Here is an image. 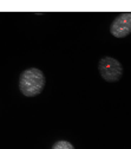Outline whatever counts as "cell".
Masks as SVG:
<instances>
[{"label":"cell","instance_id":"7a4b0ae2","mask_svg":"<svg viewBox=\"0 0 131 149\" xmlns=\"http://www.w3.org/2000/svg\"><path fill=\"white\" fill-rule=\"evenodd\" d=\"M98 70L104 81L115 83L123 76V65L114 57H103L98 63Z\"/></svg>","mask_w":131,"mask_h":149},{"label":"cell","instance_id":"3957f363","mask_svg":"<svg viewBox=\"0 0 131 149\" xmlns=\"http://www.w3.org/2000/svg\"><path fill=\"white\" fill-rule=\"evenodd\" d=\"M110 33L116 38H124L131 33V12L121 13L110 25Z\"/></svg>","mask_w":131,"mask_h":149},{"label":"cell","instance_id":"277c9868","mask_svg":"<svg viewBox=\"0 0 131 149\" xmlns=\"http://www.w3.org/2000/svg\"><path fill=\"white\" fill-rule=\"evenodd\" d=\"M52 149H74V147L69 141L62 140V141H57V142H55L53 144Z\"/></svg>","mask_w":131,"mask_h":149},{"label":"cell","instance_id":"6da1fadb","mask_svg":"<svg viewBox=\"0 0 131 149\" xmlns=\"http://www.w3.org/2000/svg\"><path fill=\"white\" fill-rule=\"evenodd\" d=\"M45 76L42 70L30 68L21 72L19 78V89L26 97H34L42 94L45 88Z\"/></svg>","mask_w":131,"mask_h":149}]
</instances>
